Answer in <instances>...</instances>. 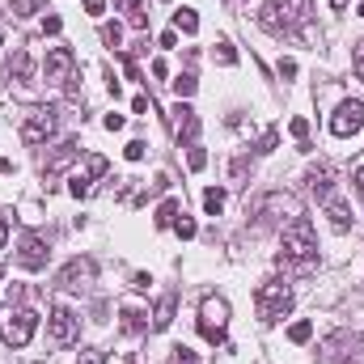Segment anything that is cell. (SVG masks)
<instances>
[{
	"label": "cell",
	"mask_w": 364,
	"mask_h": 364,
	"mask_svg": "<svg viewBox=\"0 0 364 364\" xmlns=\"http://www.w3.org/2000/svg\"><path fill=\"white\" fill-rule=\"evenodd\" d=\"M314 259H318V233H314L309 216H296V220L279 233V263L305 267V263H314Z\"/></svg>",
	"instance_id": "cell-1"
},
{
	"label": "cell",
	"mask_w": 364,
	"mask_h": 364,
	"mask_svg": "<svg viewBox=\"0 0 364 364\" xmlns=\"http://www.w3.org/2000/svg\"><path fill=\"white\" fill-rule=\"evenodd\" d=\"M34 331H38V314L34 309H26L17 301H4L0 305V339L9 348H26L34 339Z\"/></svg>",
	"instance_id": "cell-2"
},
{
	"label": "cell",
	"mask_w": 364,
	"mask_h": 364,
	"mask_svg": "<svg viewBox=\"0 0 364 364\" xmlns=\"http://www.w3.org/2000/svg\"><path fill=\"white\" fill-rule=\"evenodd\" d=\"M305 17H309V0H267L263 13H259V26L272 30V34H288Z\"/></svg>",
	"instance_id": "cell-3"
},
{
	"label": "cell",
	"mask_w": 364,
	"mask_h": 364,
	"mask_svg": "<svg viewBox=\"0 0 364 364\" xmlns=\"http://www.w3.org/2000/svg\"><path fill=\"white\" fill-rule=\"evenodd\" d=\"M255 309H259L263 322H279V318L292 309V288H288L284 279H267V284H259V292H255Z\"/></svg>",
	"instance_id": "cell-4"
},
{
	"label": "cell",
	"mask_w": 364,
	"mask_h": 364,
	"mask_svg": "<svg viewBox=\"0 0 364 364\" xmlns=\"http://www.w3.org/2000/svg\"><path fill=\"white\" fill-rule=\"evenodd\" d=\"M318 352H322L318 364H352V360H364V339L352 335V331H335Z\"/></svg>",
	"instance_id": "cell-5"
},
{
	"label": "cell",
	"mask_w": 364,
	"mask_h": 364,
	"mask_svg": "<svg viewBox=\"0 0 364 364\" xmlns=\"http://www.w3.org/2000/svg\"><path fill=\"white\" fill-rule=\"evenodd\" d=\"M225 326H229V305L220 296H208L199 305V335L208 343H225Z\"/></svg>",
	"instance_id": "cell-6"
},
{
	"label": "cell",
	"mask_w": 364,
	"mask_h": 364,
	"mask_svg": "<svg viewBox=\"0 0 364 364\" xmlns=\"http://www.w3.org/2000/svg\"><path fill=\"white\" fill-rule=\"evenodd\" d=\"M55 127H60V114H55L51 106H38V110H30V119L21 123V140H26V144H43V140L55 136Z\"/></svg>",
	"instance_id": "cell-7"
},
{
	"label": "cell",
	"mask_w": 364,
	"mask_h": 364,
	"mask_svg": "<svg viewBox=\"0 0 364 364\" xmlns=\"http://www.w3.org/2000/svg\"><path fill=\"white\" fill-rule=\"evenodd\" d=\"M360 127H364V102H356V97L339 102V110L331 114V132L335 136H356Z\"/></svg>",
	"instance_id": "cell-8"
},
{
	"label": "cell",
	"mask_w": 364,
	"mask_h": 364,
	"mask_svg": "<svg viewBox=\"0 0 364 364\" xmlns=\"http://www.w3.org/2000/svg\"><path fill=\"white\" fill-rule=\"evenodd\" d=\"M97 267H93V259H73L64 272L55 275V288H64V292H81V288H90Z\"/></svg>",
	"instance_id": "cell-9"
},
{
	"label": "cell",
	"mask_w": 364,
	"mask_h": 364,
	"mask_svg": "<svg viewBox=\"0 0 364 364\" xmlns=\"http://www.w3.org/2000/svg\"><path fill=\"white\" fill-rule=\"evenodd\" d=\"M110 170V161L102 157V153H90L85 157V174H73V182H68V191L77 195V199H85V195H93V186H97V178Z\"/></svg>",
	"instance_id": "cell-10"
},
{
	"label": "cell",
	"mask_w": 364,
	"mask_h": 364,
	"mask_svg": "<svg viewBox=\"0 0 364 364\" xmlns=\"http://www.w3.org/2000/svg\"><path fill=\"white\" fill-rule=\"evenodd\" d=\"M47 335H51V343H55V348H68V343L77 339V314H73V309H64V305H55V309H51V318H47Z\"/></svg>",
	"instance_id": "cell-11"
},
{
	"label": "cell",
	"mask_w": 364,
	"mask_h": 364,
	"mask_svg": "<svg viewBox=\"0 0 364 364\" xmlns=\"http://www.w3.org/2000/svg\"><path fill=\"white\" fill-rule=\"evenodd\" d=\"M77 157H81V144H77V140H64L60 149H51V153H47V161H43V178H60Z\"/></svg>",
	"instance_id": "cell-12"
},
{
	"label": "cell",
	"mask_w": 364,
	"mask_h": 364,
	"mask_svg": "<svg viewBox=\"0 0 364 364\" xmlns=\"http://www.w3.org/2000/svg\"><path fill=\"white\" fill-rule=\"evenodd\" d=\"M47 255H51L47 242H43L38 233H26V237H21V250H17V263H21L26 272H43V267H47Z\"/></svg>",
	"instance_id": "cell-13"
},
{
	"label": "cell",
	"mask_w": 364,
	"mask_h": 364,
	"mask_svg": "<svg viewBox=\"0 0 364 364\" xmlns=\"http://www.w3.org/2000/svg\"><path fill=\"white\" fill-rule=\"evenodd\" d=\"M73 68H77V55H73L68 47H55V51L47 55V64H43V73H47L51 85H64V81L73 77Z\"/></svg>",
	"instance_id": "cell-14"
},
{
	"label": "cell",
	"mask_w": 364,
	"mask_h": 364,
	"mask_svg": "<svg viewBox=\"0 0 364 364\" xmlns=\"http://www.w3.org/2000/svg\"><path fill=\"white\" fill-rule=\"evenodd\" d=\"M174 132H178V144H195V136H199V114L186 102L174 106Z\"/></svg>",
	"instance_id": "cell-15"
},
{
	"label": "cell",
	"mask_w": 364,
	"mask_h": 364,
	"mask_svg": "<svg viewBox=\"0 0 364 364\" xmlns=\"http://www.w3.org/2000/svg\"><path fill=\"white\" fill-rule=\"evenodd\" d=\"M123 331H127V335H144V331H149V314L136 309V305H123Z\"/></svg>",
	"instance_id": "cell-16"
},
{
	"label": "cell",
	"mask_w": 364,
	"mask_h": 364,
	"mask_svg": "<svg viewBox=\"0 0 364 364\" xmlns=\"http://www.w3.org/2000/svg\"><path fill=\"white\" fill-rule=\"evenodd\" d=\"M309 191H314L318 199H331V166H318V170H309Z\"/></svg>",
	"instance_id": "cell-17"
},
{
	"label": "cell",
	"mask_w": 364,
	"mask_h": 364,
	"mask_svg": "<svg viewBox=\"0 0 364 364\" xmlns=\"http://www.w3.org/2000/svg\"><path fill=\"white\" fill-rule=\"evenodd\" d=\"M174 309H178V296L170 292V296H161V305H157V314H153V326L157 331H166L170 322H174Z\"/></svg>",
	"instance_id": "cell-18"
},
{
	"label": "cell",
	"mask_w": 364,
	"mask_h": 364,
	"mask_svg": "<svg viewBox=\"0 0 364 364\" xmlns=\"http://www.w3.org/2000/svg\"><path fill=\"white\" fill-rule=\"evenodd\" d=\"M9 77H13V81H30V55H26L21 47L9 55Z\"/></svg>",
	"instance_id": "cell-19"
},
{
	"label": "cell",
	"mask_w": 364,
	"mask_h": 364,
	"mask_svg": "<svg viewBox=\"0 0 364 364\" xmlns=\"http://www.w3.org/2000/svg\"><path fill=\"white\" fill-rule=\"evenodd\" d=\"M326 216H331L335 229H348V225H352V212H348L343 199H326Z\"/></svg>",
	"instance_id": "cell-20"
},
{
	"label": "cell",
	"mask_w": 364,
	"mask_h": 364,
	"mask_svg": "<svg viewBox=\"0 0 364 364\" xmlns=\"http://www.w3.org/2000/svg\"><path fill=\"white\" fill-rule=\"evenodd\" d=\"M220 208H225V191H220V186H208V191H203V212H208V216H220Z\"/></svg>",
	"instance_id": "cell-21"
},
{
	"label": "cell",
	"mask_w": 364,
	"mask_h": 364,
	"mask_svg": "<svg viewBox=\"0 0 364 364\" xmlns=\"http://www.w3.org/2000/svg\"><path fill=\"white\" fill-rule=\"evenodd\" d=\"M153 220H157V229H170V225L178 220V199H166V203L157 208V216H153Z\"/></svg>",
	"instance_id": "cell-22"
},
{
	"label": "cell",
	"mask_w": 364,
	"mask_h": 364,
	"mask_svg": "<svg viewBox=\"0 0 364 364\" xmlns=\"http://www.w3.org/2000/svg\"><path fill=\"white\" fill-rule=\"evenodd\" d=\"M174 26H178L182 34H195V30H199V17H195V9H178V13H174Z\"/></svg>",
	"instance_id": "cell-23"
},
{
	"label": "cell",
	"mask_w": 364,
	"mask_h": 364,
	"mask_svg": "<svg viewBox=\"0 0 364 364\" xmlns=\"http://www.w3.org/2000/svg\"><path fill=\"white\" fill-rule=\"evenodd\" d=\"M127 4V21L136 26V30H144L149 26V17H144V0H123Z\"/></svg>",
	"instance_id": "cell-24"
},
{
	"label": "cell",
	"mask_w": 364,
	"mask_h": 364,
	"mask_svg": "<svg viewBox=\"0 0 364 364\" xmlns=\"http://www.w3.org/2000/svg\"><path fill=\"white\" fill-rule=\"evenodd\" d=\"M288 339H292V343H309V339H314V322H292V326H288Z\"/></svg>",
	"instance_id": "cell-25"
},
{
	"label": "cell",
	"mask_w": 364,
	"mask_h": 364,
	"mask_svg": "<svg viewBox=\"0 0 364 364\" xmlns=\"http://www.w3.org/2000/svg\"><path fill=\"white\" fill-rule=\"evenodd\" d=\"M102 43H106V47H119V43H123V26H119V21H106V26H102Z\"/></svg>",
	"instance_id": "cell-26"
},
{
	"label": "cell",
	"mask_w": 364,
	"mask_h": 364,
	"mask_svg": "<svg viewBox=\"0 0 364 364\" xmlns=\"http://www.w3.org/2000/svg\"><path fill=\"white\" fill-rule=\"evenodd\" d=\"M195 85H199V81H195V73H182L178 81H174V93H178V97H191Z\"/></svg>",
	"instance_id": "cell-27"
},
{
	"label": "cell",
	"mask_w": 364,
	"mask_h": 364,
	"mask_svg": "<svg viewBox=\"0 0 364 364\" xmlns=\"http://www.w3.org/2000/svg\"><path fill=\"white\" fill-rule=\"evenodd\" d=\"M43 9V0H13V13L17 17H30V13H38Z\"/></svg>",
	"instance_id": "cell-28"
},
{
	"label": "cell",
	"mask_w": 364,
	"mask_h": 364,
	"mask_svg": "<svg viewBox=\"0 0 364 364\" xmlns=\"http://www.w3.org/2000/svg\"><path fill=\"white\" fill-rule=\"evenodd\" d=\"M216 55H220L225 64H237V51H233V43H229V38H220V43H216Z\"/></svg>",
	"instance_id": "cell-29"
},
{
	"label": "cell",
	"mask_w": 364,
	"mask_h": 364,
	"mask_svg": "<svg viewBox=\"0 0 364 364\" xmlns=\"http://www.w3.org/2000/svg\"><path fill=\"white\" fill-rule=\"evenodd\" d=\"M170 364H195V352H191V348H174V352H170Z\"/></svg>",
	"instance_id": "cell-30"
},
{
	"label": "cell",
	"mask_w": 364,
	"mask_h": 364,
	"mask_svg": "<svg viewBox=\"0 0 364 364\" xmlns=\"http://www.w3.org/2000/svg\"><path fill=\"white\" fill-rule=\"evenodd\" d=\"M288 132H292L296 140H305V136H309V119H301V114H296V119L288 123Z\"/></svg>",
	"instance_id": "cell-31"
},
{
	"label": "cell",
	"mask_w": 364,
	"mask_h": 364,
	"mask_svg": "<svg viewBox=\"0 0 364 364\" xmlns=\"http://www.w3.org/2000/svg\"><path fill=\"white\" fill-rule=\"evenodd\" d=\"M174 229H178V237H182V242H191V237L199 233V229H195V220H174Z\"/></svg>",
	"instance_id": "cell-32"
},
{
	"label": "cell",
	"mask_w": 364,
	"mask_h": 364,
	"mask_svg": "<svg viewBox=\"0 0 364 364\" xmlns=\"http://www.w3.org/2000/svg\"><path fill=\"white\" fill-rule=\"evenodd\" d=\"M77 364H106V352H97V348H85Z\"/></svg>",
	"instance_id": "cell-33"
},
{
	"label": "cell",
	"mask_w": 364,
	"mask_h": 364,
	"mask_svg": "<svg viewBox=\"0 0 364 364\" xmlns=\"http://www.w3.org/2000/svg\"><path fill=\"white\" fill-rule=\"evenodd\" d=\"M186 161H191V170H203V166H208V153H203V149H191Z\"/></svg>",
	"instance_id": "cell-34"
},
{
	"label": "cell",
	"mask_w": 364,
	"mask_h": 364,
	"mask_svg": "<svg viewBox=\"0 0 364 364\" xmlns=\"http://www.w3.org/2000/svg\"><path fill=\"white\" fill-rule=\"evenodd\" d=\"M352 68H356V77L364 81V43H356V51H352Z\"/></svg>",
	"instance_id": "cell-35"
},
{
	"label": "cell",
	"mask_w": 364,
	"mask_h": 364,
	"mask_svg": "<svg viewBox=\"0 0 364 364\" xmlns=\"http://www.w3.org/2000/svg\"><path fill=\"white\" fill-rule=\"evenodd\" d=\"M279 77L292 81V77H296V60H279Z\"/></svg>",
	"instance_id": "cell-36"
},
{
	"label": "cell",
	"mask_w": 364,
	"mask_h": 364,
	"mask_svg": "<svg viewBox=\"0 0 364 364\" xmlns=\"http://www.w3.org/2000/svg\"><path fill=\"white\" fill-rule=\"evenodd\" d=\"M123 153H127V161H140V157H144V144H140V140H132Z\"/></svg>",
	"instance_id": "cell-37"
},
{
	"label": "cell",
	"mask_w": 364,
	"mask_h": 364,
	"mask_svg": "<svg viewBox=\"0 0 364 364\" xmlns=\"http://www.w3.org/2000/svg\"><path fill=\"white\" fill-rule=\"evenodd\" d=\"M275 140H279V136H275V132H267V136L259 140V153H272V149H275Z\"/></svg>",
	"instance_id": "cell-38"
},
{
	"label": "cell",
	"mask_w": 364,
	"mask_h": 364,
	"mask_svg": "<svg viewBox=\"0 0 364 364\" xmlns=\"http://www.w3.org/2000/svg\"><path fill=\"white\" fill-rule=\"evenodd\" d=\"M132 110H136V114H144V110H149V97H144V93H136V97H132Z\"/></svg>",
	"instance_id": "cell-39"
},
{
	"label": "cell",
	"mask_w": 364,
	"mask_h": 364,
	"mask_svg": "<svg viewBox=\"0 0 364 364\" xmlns=\"http://www.w3.org/2000/svg\"><path fill=\"white\" fill-rule=\"evenodd\" d=\"M149 284H153V279H149V275H144V272H136V275H132V288H140V292H144Z\"/></svg>",
	"instance_id": "cell-40"
},
{
	"label": "cell",
	"mask_w": 364,
	"mask_h": 364,
	"mask_svg": "<svg viewBox=\"0 0 364 364\" xmlns=\"http://www.w3.org/2000/svg\"><path fill=\"white\" fill-rule=\"evenodd\" d=\"M60 26H64L60 17H47V21H43V30H47V34H60Z\"/></svg>",
	"instance_id": "cell-41"
},
{
	"label": "cell",
	"mask_w": 364,
	"mask_h": 364,
	"mask_svg": "<svg viewBox=\"0 0 364 364\" xmlns=\"http://www.w3.org/2000/svg\"><path fill=\"white\" fill-rule=\"evenodd\" d=\"M153 77L161 81V77H170V68H166V60H153Z\"/></svg>",
	"instance_id": "cell-42"
},
{
	"label": "cell",
	"mask_w": 364,
	"mask_h": 364,
	"mask_svg": "<svg viewBox=\"0 0 364 364\" xmlns=\"http://www.w3.org/2000/svg\"><path fill=\"white\" fill-rule=\"evenodd\" d=\"M123 123H127V119H123V114H106V127H110V132H119V127H123Z\"/></svg>",
	"instance_id": "cell-43"
},
{
	"label": "cell",
	"mask_w": 364,
	"mask_h": 364,
	"mask_svg": "<svg viewBox=\"0 0 364 364\" xmlns=\"http://www.w3.org/2000/svg\"><path fill=\"white\" fill-rule=\"evenodd\" d=\"M106 9V0H85V13H102Z\"/></svg>",
	"instance_id": "cell-44"
},
{
	"label": "cell",
	"mask_w": 364,
	"mask_h": 364,
	"mask_svg": "<svg viewBox=\"0 0 364 364\" xmlns=\"http://www.w3.org/2000/svg\"><path fill=\"white\" fill-rule=\"evenodd\" d=\"M9 242V220H4V212H0V246Z\"/></svg>",
	"instance_id": "cell-45"
},
{
	"label": "cell",
	"mask_w": 364,
	"mask_h": 364,
	"mask_svg": "<svg viewBox=\"0 0 364 364\" xmlns=\"http://www.w3.org/2000/svg\"><path fill=\"white\" fill-rule=\"evenodd\" d=\"M356 195H360V199H364V166H360V170H356Z\"/></svg>",
	"instance_id": "cell-46"
},
{
	"label": "cell",
	"mask_w": 364,
	"mask_h": 364,
	"mask_svg": "<svg viewBox=\"0 0 364 364\" xmlns=\"http://www.w3.org/2000/svg\"><path fill=\"white\" fill-rule=\"evenodd\" d=\"M331 4H335V9H348V0H331Z\"/></svg>",
	"instance_id": "cell-47"
},
{
	"label": "cell",
	"mask_w": 364,
	"mask_h": 364,
	"mask_svg": "<svg viewBox=\"0 0 364 364\" xmlns=\"http://www.w3.org/2000/svg\"><path fill=\"white\" fill-rule=\"evenodd\" d=\"M0 275H4V267H0Z\"/></svg>",
	"instance_id": "cell-48"
}]
</instances>
